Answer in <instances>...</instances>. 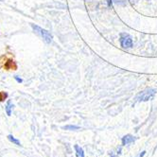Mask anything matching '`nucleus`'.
<instances>
[{"mask_svg": "<svg viewBox=\"0 0 157 157\" xmlns=\"http://www.w3.org/2000/svg\"><path fill=\"white\" fill-rule=\"evenodd\" d=\"M31 28L32 29L34 30V32L36 33V34L38 36H40L44 42H46L47 44H50L52 42V35L50 34V32L46 30V29H42L41 27L37 26V25H34V24H32L31 25Z\"/></svg>", "mask_w": 157, "mask_h": 157, "instance_id": "1", "label": "nucleus"}, {"mask_svg": "<svg viewBox=\"0 0 157 157\" xmlns=\"http://www.w3.org/2000/svg\"><path fill=\"white\" fill-rule=\"evenodd\" d=\"M145 154H146V151H142V153H140L138 157H143V156H144Z\"/></svg>", "mask_w": 157, "mask_h": 157, "instance_id": "11", "label": "nucleus"}, {"mask_svg": "<svg viewBox=\"0 0 157 157\" xmlns=\"http://www.w3.org/2000/svg\"><path fill=\"white\" fill-rule=\"evenodd\" d=\"M75 151H76V156L77 157H85V154H84V151L80 147V146L78 145H75Z\"/></svg>", "mask_w": 157, "mask_h": 157, "instance_id": "6", "label": "nucleus"}, {"mask_svg": "<svg viewBox=\"0 0 157 157\" xmlns=\"http://www.w3.org/2000/svg\"><path fill=\"white\" fill-rule=\"evenodd\" d=\"M14 80H15L18 83H22V82H23V80H22L21 78H19L18 76H15V77H14Z\"/></svg>", "mask_w": 157, "mask_h": 157, "instance_id": "10", "label": "nucleus"}, {"mask_svg": "<svg viewBox=\"0 0 157 157\" xmlns=\"http://www.w3.org/2000/svg\"><path fill=\"white\" fill-rule=\"evenodd\" d=\"M13 102L10 101V100H8L6 105H5V111H6V114L10 117L12 116V112H13Z\"/></svg>", "mask_w": 157, "mask_h": 157, "instance_id": "5", "label": "nucleus"}, {"mask_svg": "<svg viewBox=\"0 0 157 157\" xmlns=\"http://www.w3.org/2000/svg\"><path fill=\"white\" fill-rule=\"evenodd\" d=\"M63 129L64 130H68V131H75V130H78V129H80V127L75 126V125H67V126H64Z\"/></svg>", "mask_w": 157, "mask_h": 157, "instance_id": "9", "label": "nucleus"}, {"mask_svg": "<svg viewBox=\"0 0 157 157\" xmlns=\"http://www.w3.org/2000/svg\"><path fill=\"white\" fill-rule=\"evenodd\" d=\"M8 139H9L10 142H12V143H13V144H15V145H17V146H20V145H21L20 141L17 140L14 136H13L12 134H9V136H8Z\"/></svg>", "mask_w": 157, "mask_h": 157, "instance_id": "7", "label": "nucleus"}, {"mask_svg": "<svg viewBox=\"0 0 157 157\" xmlns=\"http://www.w3.org/2000/svg\"><path fill=\"white\" fill-rule=\"evenodd\" d=\"M112 3H115V4H118V5L124 6L126 4V1H125V0H109V5H111Z\"/></svg>", "mask_w": 157, "mask_h": 157, "instance_id": "8", "label": "nucleus"}, {"mask_svg": "<svg viewBox=\"0 0 157 157\" xmlns=\"http://www.w3.org/2000/svg\"><path fill=\"white\" fill-rule=\"evenodd\" d=\"M120 44L123 48H131L132 47V39L127 33H122L120 35Z\"/></svg>", "mask_w": 157, "mask_h": 157, "instance_id": "3", "label": "nucleus"}, {"mask_svg": "<svg viewBox=\"0 0 157 157\" xmlns=\"http://www.w3.org/2000/svg\"><path fill=\"white\" fill-rule=\"evenodd\" d=\"M156 94V90L152 88H148L146 90L142 91L137 97H136V101L140 102V101H148V100H151L154 98Z\"/></svg>", "mask_w": 157, "mask_h": 157, "instance_id": "2", "label": "nucleus"}, {"mask_svg": "<svg viewBox=\"0 0 157 157\" xmlns=\"http://www.w3.org/2000/svg\"><path fill=\"white\" fill-rule=\"evenodd\" d=\"M134 141H136V138H134L132 136H131V134H127V136L122 137V145L123 146H127Z\"/></svg>", "mask_w": 157, "mask_h": 157, "instance_id": "4", "label": "nucleus"}, {"mask_svg": "<svg viewBox=\"0 0 157 157\" xmlns=\"http://www.w3.org/2000/svg\"><path fill=\"white\" fill-rule=\"evenodd\" d=\"M0 1H1V0H0Z\"/></svg>", "mask_w": 157, "mask_h": 157, "instance_id": "12", "label": "nucleus"}]
</instances>
